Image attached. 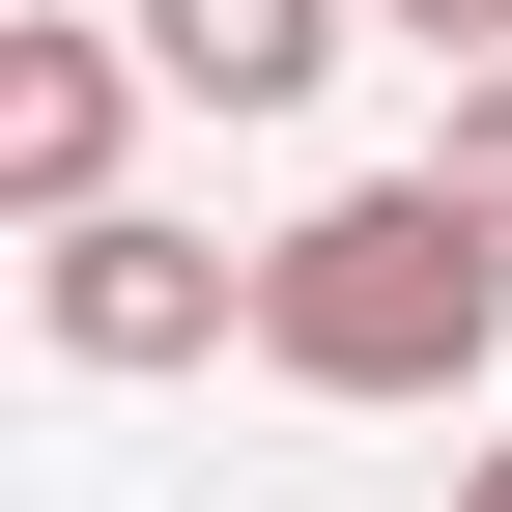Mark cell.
Wrapping results in <instances>:
<instances>
[{
  "instance_id": "1",
  "label": "cell",
  "mask_w": 512,
  "mask_h": 512,
  "mask_svg": "<svg viewBox=\"0 0 512 512\" xmlns=\"http://www.w3.org/2000/svg\"><path fill=\"white\" fill-rule=\"evenodd\" d=\"M484 342H512V228L456 200V171H342V200H285L256 228V370L285 399H484Z\"/></svg>"
},
{
  "instance_id": "3",
  "label": "cell",
  "mask_w": 512,
  "mask_h": 512,
  "mask_svg": "<svg viewBox=\"0 0 512 512\" xmlns=\"http://www.w3.org/2000/svg\"><path fill=\"white\" fill-rule=\"evenodd\" d=\"M114 143H143V29L29 0V29H0V200L29 228H114Z\"/></svg>"
},
{
  "instance_id": "5",
  "label": "cell",
  "mask_w": 512,
  "mask_h": 512,
  "mask_svg": "<svg viewBox=\"0 0 512 512\" xmlns=\"http://www.w3.org/2000/svg\"><path fill=\"white\" fill-rule=\"evenodd\" d=\"M427 171H456V200L512 228V57H484V86H456V114H427Z\"/></svg>"
},
{
  "instance_id": "6",
  "label": "cell",
  "mask_w": 512,
  "mask_h": 512,
  "mask_svg": "<svg viewBox=\"0 0 512 512\" xmlns=\"http://www.w3.org/2000/svg\"><path fill=\"white\" fill-rule=\"evenodd\" d=\"M370 29H427V57H456V86H484V57H512V0H370Z\"/></svg>"
},
{
  "instance_id": "7",
  "label": "cell",
  "mask_w": 512,
  "mask_h": 512,
  "mask_svg": "<svg viewBox=\"0 0 512 512\" xmlns=\"http://www.w3.org/2000/svg\"><path fill=\"white\" fill-rule=\"evenodd\" d=\"M456 512H512V427H484V456H456Z\"/></svg>"
},
{
  "instance_id": "4",
  "label": "cell",
  "mask_w": 512,
  "mask_h": 512,
  "mask_svg": "<svg viewBox=\"0 0 512 512\" xmlns=\"http://www.w3.org/2000/svg\"><path fill=\"white\" fill-rule=\"evenodd\" d=\"M114 29H143V86H171V114H313L370 0H114Z\"/></svg>"
},
{
  "instance_id": "2",
  "label": "cell",
  "mask_w": 512,
  "mask_h": 512,
  "mask_svg": "<svg viewBox=\"0 0 512 512\" xmlns=\"http://www.w3.org/2000/svg\"><path fill=\"white\" fill-rule=\"evenodd\" d=\"M29 342H57V370H114V399H143V370H228V342H256V256H200L171 200L29 228Z\"/></svg>"
}]
</instances>
